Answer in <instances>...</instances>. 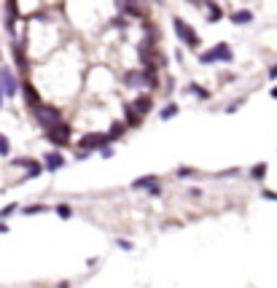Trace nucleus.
I'll list each match as a JSON object with an SVG mask.
<instances>
[{
  "label": "nucleus",
  "instance_id": "1",
  "mask_svg": "<svg viewBox=\"0 0 277 288\" xmlns=\"http://www.w3.org/2000/svg\"><path fill=\"white\" fill-rule=\"evenodd\" d=\"M33 116H35V121L41 124V127L49 132V129H54V127H60V124H65V119H62V113L54 108V105H43V102H38V105H33Z\"/></svg>",
  "mask_w": 277,
  "mask_h": 288
},
{
  "label": "nucleus",
  "instance_id": "2",
  "mask_svg": "<svg viewBox=\"0 0 277 288\" xmlns=\"http://www.w3.org/2000/svg\"><path fill=\"white\" fill-rule=\"evenodd\" d=\"M0 89H3V97H14L19 92V84H16L14 73L8 68H0Z\"/></svg>",
  "mask_w": 277,
  "mask_h": 288
},
{
  "label": "nucleus",
  "instance_id": "3",
  "mask_svg": "<svg viewBox=\"0 0 277 288\" xmlns=\"http://www.w3.org/2000/svg\"><path fill=\"white\" fill-rule=\"evenodd\" d=\"M175 30H178V38H180V41H183V43H188L191 49H197V46H199V38H197V33L191 30V24H186L183 19H175Z\"/></svg>",
  "mask_w": 277,
  "mask_h": 288
},
{
  "label": "nucleus",
  "instance_id": "4",
  "mask_svg": "<svg viewBox=\"0 0 277 288\" xmlns=\"http://www.w3.org/2000/svg\"><path fill=\"white\" fill-rule=\"evenodd\" d=\"M202 62H218V60H224V62H232V51H229V46L226 43H218L213 51H205L202 57H199Z\"/></svg>",
  "mask_w": 277,
  "mask_h": 288
},
{
  "label": "nucleus",
  "instance_id": "5",
  "mask_svg": "<svg viewBox=\"0 0 277 288\" xmlns=\"http://www.w3.org/2000/svg\"><path fill=\"white\" fill-rule=\"evenodd\" d=\"M11 167H24V170H27V175H24L22 180H30V178H38V175H41V172H43V167L38 165L35 159H14V162H11Z\"/></svg>",
  "mask_w": 277,
  "mask_h": 288
},
{
  "label": "nucleus",
  "instance_id": "6",
  "mask_svg": "<svg viewBox=\"0 0 277 288\" xmlns=\"http://www.w3.org/2000/svg\"><path fill=\"white\" fill-rule=\"evenodd\" d=\"M132 189H148L154 197L159 194V184H156V178H154V175H146V178L135 180V184H132Z\"/></svg>",
  "mask_w": 277,
  "mask_h": 288
},
{
  "label": "nucleus",
  "instance_id": "7",
  "mask_svg": "<svg viewBox=\"0 0 277 288\" xmlns=\"http://www.w3.org/2000/svg\"><path fill=\"white\" fill-rule=\"evenodd\" d=\"M62 165H65V159H62V153H60V151L46 153V170H49V172H57Z\"/></svg>",
  "mask_w": 277,
  "mask_h": 288
},
{
  "label": "nucleus",
  "instance_id": "8",
  "mask_svg": "<svg viewBox=\"0 0 277 288\" xmlns=\"http://www.w3.org/2000/svg\"><path fill=\"white\" fill-rule=\"evenodd\" d=\"M232 22L247 24V22H253V14H251V11H237V14H232Z\"/></svg>",
  "mask_w": 277,
  "mask_h": 288
},
{
  "label": "nucleus",
  "instance_id": "9",
  "mask_svg": "<svg viewBox=\"0 0 277 288\" xmlns=\"http://www.w3.org/2000/svg\"><path fill=\"white\" fill-rule=\"evenodd\" d=\"M57 216H60L62 221H70L73 218V207L70 205H57Z\"/></svg>",
  "mask_w": 277,
  "mask_h": 288
},
{
  "label": "nucleus",
  "instance_id": "10",
  "mask_svg": "<svg viewBox=\"0 0 277 288\" xmlns=\"http://www.w3.org/2000/svg\"><path fill=\"white\" fill-rule=\"evenodd\" d=\"M264 175H266V165H264V162H261V165H256V167L251 170V178H253V180H261Z\"/></svg>",
  "mask_w": 277,
  "mask_h": 288
},
{
  "label": "nucleus",
  "instance_id": "11",
  "mask_svg": "<svg viewBox=\"0 0 277 288\" xmlns=\"http://www.w3.org/2000/svg\"><path fill=\"white\" fill-rule=\"evenodd\" d=\"M46 210H49L46 205H27L22 213H24V216H35V213H46Z\"/></svg>",
  "mask_w": 277,
  "mask_h": 288
},
{
  "label": "nucleus",
  "instance_id": "12",
  "mask_svg": "<svg viewBox=\"0 0 277 288\" xmlns=\"http://www.w3.org/2000/svg\"><path fill=\"white\" fill-rule=\"evenodd\" d=\"M188 92H194L199 100H207V89H202L199 84H188Z\"/></svg>",
  "mask_w": 277,
  "mask_h": 288
},
{
  "label": "nucleus",
  "instance_id": "13",
  "mask_svg": "<svg viewBox=\"0 0 277 288\" xmlns=\"http://www.w3.org/2000/svg\"><path fill=\"white\" fill-rule=\"evenodd\" d=\"M8 153H11V143L6 135H0V156H8Z\"/></svg>",
  "mask_w": 277,
  "mask_h": 288
},
{
  "label": "nucleus",
  "instance_id": "14",
  "mask_svg": "<svg viewBox=\"0 0 277 288\" xmlns=\"http://www.w3.org/2000/svg\"><path fill=\"white\" fill-rule=\"evenodd\" d=\"M19 210V205L16 202H11V205H6V207H0V218H8V216H14Z\"/></svg>",
  "mask_w": 277,
  "mask_h": 288
},
{
  "label": "nucleus",
  "instance_id": "15",
  "mask_svg": "<svg viewBox=\"0 0 277 288\" xmlns=\"http://www.w3.org/2000/svg\"><path fill=\"white\" fill-rule=\"evenodd\" d=\"M175 113H178V105H167V108H164V111H161V113H159V116H161V119H173V116H175Z\"/></svg>",
  "mask_w": 277,
  "mask_h": 288
},
{
  "label": "nucleus",
  "instance_id": "16",
  "mask_svg": "<svg viewBox=\"0 0 277 288\" xmlns=\"http://www.w3.org/2000/svg\"><path fill=\"white\" fill-rule=\"evenodd\" d=\"M207 19L210 22H215V19H221V11H218L215 3H210V11H207Z\"/></svg>",
  "mask_w": 277,
  "mask_h": 288
},
{
  "label": "nucleus",
  "instance_id": "17",
  "mask_svg": "<svg viewBox=\"0 0 277 288\" xmlns=\"http://www.w3.org/2000/svg\"><path fill=\"white\" fill-rule=\"evenodd\" d=\"M116 245L121 248V251H135V245H132L129 240H116Z\"/></svg>",
  "mask_w": 277,
  "mask_h": 288
},
{
  "label": "nucleus",
  "instance_id": "18",
  "mask_svg": "<svg viewBox=\"0 0 277 288\" xmlns=\"http://www.w3.org/2000/svg\"><path fill=\"white\" fill-rule=\"evenodd\" d=\"M188 175H194L191 167H178V178H188Z\"/></svg>",
  "mask_w": 277,
  "mask_h": 288
},
{
  "label": "nucleus",
  "instance_id": "19",
  "mask_svg": "<svg viewBox=\"0 0 277 288\" xmlns=\"http://www.w3.org/2000/svg\"><path fill=\"white\" fill-rule=\"evenodd\" d=\"M188 197H194V199H199V197H202V189H188Z\"/></svg>",
  "mask_w": 277,
  "mask_h": 288
},
{
  "label": "nucleus",
  "instance_id": "20",
  "mask_svg": "<svg viewBox=\"0 0 277 288\" xmlns=\"http://www.w3.org/2000/svg\"><path fill=\"white\" fill-rule=\"evenodd\" d=\"M264 199H272V202H274L277 194H274V191H264Z\"/></svg>",
  "mask_w": 277,
  "mask_h": 288
},
{
  "label": "nucleus",
  "instance_id": "21",
  "mask_svg": "<svg viewBox=\"0 0 277 288\" xmlns=\"http://www.w3.org/2000/svg\"><path fill=\"white\" fill-rule=\"evenodd\" d=\"M269 78H277V65H274V68H269Z\"/></svg>",
  "mask_w": 277,
  "mask_h": 288
},
{
  "label": "nucleus",
  "instance_id": "22",
  "mask_svg": "<svg viewBox=\"0 0 277 288\" xmlns=\"http://www.w3.org/2000/svg\"><path fill=\"white\" fill-rule=\"evenodd\" d=\"M8 232V224H0V234H6Z\"/></svg>",
  "mask_w": 277,
  "mask_h": 288
},
{
  "label": "nucleus",
  "instance_id": "23",
  "mask_svg": "<svg viewBox=\"0 0 277 288\" xmlns=\"http://www.w3.org/2000/svg\"><path fill=\"white\" fill-rule=\"evenodd\" d=\"M3 100H6V97H3V89H0V111H3Z\"/></svg>",
  "mask_w": 277,
  "mask_h": 288
},
{
  "label": "nucleus",
  "instance_id": "24",
  "mask_svg": "<svg viewBox=\"0 0 277 288\" xmlns=\"http://www.w3.org/2000/svg\"><path fill=\"white\" fill-rule=\"evenodd\" d=\"M60 288H70V283H60Z\"/></svg>",
  "mask_w": 277,
  "mask_h": 288
},
{
  "label": "nucleus",
  "instance_id": "25",
  "mask_svg": "<svg viewBox=\"0 0 277 288\" xmlns=\"http://www.w3.org/2000/svg\"><path fill=\"white\" fill-rule=\"evenodd\" d=\"M272 97H277V86H274V89H272Z\"/></svg>",
  "mask_w": 277,
  "mask_h": 288
}]
</instances>
